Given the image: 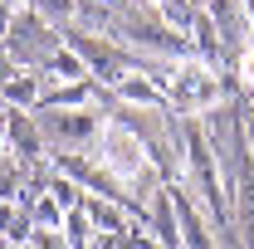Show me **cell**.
<instances>
[{"label":"cell","instance_id":"6da1fadb","mask_svg":"<svg viewBox=\"0 0 254 249\" xmlns=\"http://www.w3.org/2000/svg\"><path fill=\"white\" fill-rule=\"evenodd\" d=\"M98 156H103V166L127 181V186H137V181H152V156L147 147L127 132V127H103V142H98Z\"/></svg>","mask_w":254,"mask_h":249},{"label":"cell","instance_id":"7a4b0ae2","mask_svg":"<svg viewBox=\"0 0 254 249\" xmlns=\"http://www.w3.org/2000/svg\"><path fill=\"white\" fill-rule=\"evenodd\" d=\"M166 88H171V98L181 108H210L220 98V83H215V73L205 63H176L166 73Z\"/></svg>","mask_w":254,"mask_h":249},{"label":"cell","instance_id":"3957f363","mask_svg":"<svg viewBox=\"0 0 254 249\" xmlns=\"http://www.w3.org/2000/svg\"><path fill=\"white\" fill-rule=\"evenodd\" d=\"M118 93H123L127 103H142V108H161V88L152 78H142V73H137V78L123 73V78H118Z\"/></svg>","mask_w":254,"mask_h":249},{"label":"cell","instance_id":"277c9868","mask_svg":"<svg viewBox=\"0 0 254 249\" xmlns=\"http://www.w3.org/2000/svg\"><path fill=\"white\" fill-rule=\"evenodd\" d=\"M83 215L93 220V230H103V235H123V215H118L113 205H103V200H88Z\"/></svg>","mask_w":254,"mask_h":249},{"label":"cell","instance_id":"5b68a950","mask_svg":"<svg viewBox=\"0 0 254 249\" xmlns=\"http://www.w3.org/2000/svg\"><path fill=\"white\" fill-rule=\"evenodd\" d=\"M64 225H68V230H64L68 245H73V249H88V230H93V220H88V215H68Z\"/></svg>","mask_w":254,"mask_h":249},{"label":"cell","instance_id":"8992f818","mask_svg":"<svg viewBox=\"0 0 254 249\" xmlns=\"http://www.w3.org/2000/svg\"><path fill=\"white\" fill-rule=\"evenodd\" d=\"M54 73H59V78H68V83H73V78H83V63H78V54L59 49V54H54Z\"/></svg>","mask_w":254,"mask_h":249},{"label":"cell","instance_id":"52a82bcc","mask_svg":"<svg viewBox=\"0 0 254 249\" xmlns=\"http://www.w3.org/2000/svg\"><path fill=\"white\" fill-rule=\"evenodd\" d=\"M5 98H10V103H30V98H34V83H30V78H15V83L5 88Z\"/></svg>","mask_w":254,"mask_h":249},{"label":"cell","instance_id":"ba28073f","mask_svg":"<svg viewBox=\"0 0 254 249\" xmlns=\"http://www.w3.org/2000/svg\"><path fill=\"white\" fill-rule=\"evenodd\" d=\"M240 78H245V83L254 88V44L245 49V54H240Z\"/></svg>","mask_w":254,"mask_h":249},{"label":"cell","instance_id":"9c48e42d","mask_svg":"<svg viewBox=\"0 0 254 249\" xmlns=\"http://www.w3.org/2000/svg\"><path fill=\"white\" fill-rule=\"evenodd\" d=\"M44 15H68V0H39Z\"/></svg>","mask_w":254,"mask_h":249}]
</instances>
